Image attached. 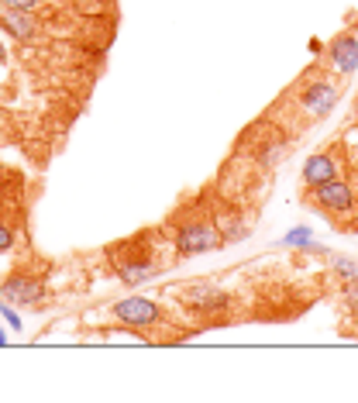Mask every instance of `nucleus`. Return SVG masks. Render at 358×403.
<instances>
[{
	"label": "nucleus",
	"mask_w": 358,
	"mask_h": 403,
	"mask_svg": "<svg viewBox=\"0 0 358 403\" xmlns=\"http://www.w3.org/2000/svg\"><path fill=\"white\" fill-rule=\"evenodd\" d=\"M0 297L7 304H14V307H41L45 287H41L39 276H31V272H11L0 283Z\"/></svg>",
	"instance_id": "4"
},
{
	"label": "nucleus",
	"mask_w": 358,
	"mask_h": 403,
	"mask_svg": "<svg viewBox=\"0 0 358 403\" xmlns=\"http://www.w3.org/2000/svg\"><path fill=\"white\" fill-rule=\"evenodd\" d=\"M0 317H4V324H11L14 331H21V314L14 310V304H7L4 297H0Z\"/></svg>",
	"instance_id": "13"
},
{
	"label": "nucleus",
	"mask_w": 358,
	"mask_h": 403,
	"mask_svg": "<svg viewBox=\"0 0 358 403\" xmlns=\"http://www.w3.org/2000/svg\"><path fill=\"white\" fill-rule=\"evenodd\" d=\"M331 62H334V69H338L341 76H352L358 69V39L355 35H338V39L331 41Z\"/></svg>",
	"instance_id": "9"
},
{
	"label": "nucleus",
	"mask_w": 358,
	"mask_h": 403,
	"mask_svg": "<svg viewBox=\"0 0 358 403\" xmlns=\"http://www.w3.org/2000/svg\"><path fill=\"white\" fill-rule=\"evenodd\" d=\"M331 266H334V272H338L341 279H358V262H355V259L334 255V259H331Z\"/></svg>",
	"instance_id": "12"
},
{
	"label": "nucleus",
	"mask_w": 358,
	"mask_h": 403,
	"mask_svg": "<svg viewBox=\"0 0 358 403\" xmlns=\"http://www.w3.org/2000/svg\"><path fill=\"white\" fill-rule=\"evenodd\" d=\"M111 259H114L118 279L124 283V287H141V283H148V279L159 276V262H155V255L141 249L138 238L121 242L118 249H111Z\"/></svg>",
	"instance_id": "2"
},
{
	"label": "nucleus",
	"mask_w": 358,
	"mask_h": 403,
	"mask_svg": "<svg viewBox=\"0 0 358 403\" xmlns=\"http://www.w3.org/2000/svg\"><path fill=\"white\" fill-rule=\"evenodd\" d=\"M300 176H303V186L314 190V186H320V183H327V179L338 176V162H334V155L331 152H314L307 162H303Z\"/></svg>",
	"instance_id": "8"
},
{
	"label": "nucleus",
	"mask_w": 358,
	"mask_h": 403,
	"mask_svg": "<svg viewBox=\"0 0 358 403\" xmlns=\"http://www.w3.org/2000/svg\"><path fill=\"white\" fill-rule=\"evenodd\" d=\"M227 245L224 234H220L218 221L207 217L203 211L186 214L183 224L173 231V249L179 259H193V255H207V252H220Z\"/></svg>",
	"instance_id": "1"
},
{
	"label": "nucleus",
	"mask_w": 358,
	"mask_h": 403,
	"mask_svg": "<svg viewBox=\"0 0 358 403\" xmlns=\"http://www.w3.org/2000/svg\"><path fill=\"white\" fill-rule=\"evenodd\" d=\"M338 100H341V94L331 79H310V83L300 90V107L310 117H317V121H324V117L331 114V111L338 107Z\"/></svg>",
	"instance_id": "6"
},
{
	"label": "nucleus",
	"mask_w": 358,
	"mask_h": 403,
	"mask_svg": "<svg viewBox=\"0 0 358 403\" xmlns=\"http://www.w3.org/2000/svg\"><path fill=\"white\" fill-rule=\"evenodd\" d=\"M0 24L14 35L18 41H28V39H35V31H39V21L31 18V11H4L0 14Z\"/></svg>",
	"instance_id": "10"
},
{
	"label": "nucleus",
	"mask_w": 358,
	"mask_h": 403,
	"mask_svg": "<svg viewBox=\"0 0 358 403\" xmlns=\"http://www.w3.org/2000/svg\"><path fill=\"white\" fill-rule=\"evenodd\" d=\"M114 317H118L124 327H135V331H148L162 321V310L155 300L148 297H124L114 304Z\"/></svg>",
	"instance_id": "5"
},
{
	"label": "nucleus",
	"mask_w": 358,
	"mask_h": 403,
	"mask_svg": "<svg viewBox=\"0 0 358 403\" xmlns=\"http://www.w3.org/2000/svg\"><path fill=\"white\" fill-rule=\"evenodd\" d=\"M0 345H7V331L4 327H0Z\"/></svg>",
	"instance_id": "17"
},
{
	"label": "nucleus",
	"mask_w": 358,
	"mask_h": 403,
	"mask_svg": "<svg viewBox=\"0 0 358 403\" xmlns=\"http://www.w3.org/2000/svg\"><path fill=\"white\" fill-rule=\"evenodd\" d=\"M14 249V228L0 221V252H11Z\"/></svg>",
	"instance_id": "14"
},
{
	"label": "nucleus",
	"mask_w": 358,
	"mask_h": 403,
	"mask_svg": "<svg viewBox=\"0 0 358 403\" xmlns=\"http://www.w3.org/2000/svg\"><path fill=\"white\" fill-rule=\"evenodd\" d=\"M183 300H186V307L200 310V314H220V310L231 307V293L210 287V283H190V287H183Z\"/></svg>",
	"instance_id": "7"
},
{
	"label": "nucleus",
	"mask_w": 358,
	"mask_h": 403,
	"mask_svg": "<svg viewBox=\"0 0 358 403\" xmlns=\"http://www.w3.org/2000/svg\"><path fill=\"white\" fill-rule=\"evenodd\" d=\"M310 204L324 207L334 217H348V214H355V190H352L348 179L334 176V179H327V183H320V186L310 190Z\"/></svg>",
	"instance_id": "3"
},
{
	"label": "nucleus",
	"mask_w": 358,
	"mask_h": 403,
	"mask_svg": "<svg viewBox=\"0 0 358 403\" xmlns=\"http://www.w3.org/2000/svg\"><path fill=\"white\" fill-rule=\"evenodd\" d=\"M7 62V49H4V41H0V66Z\"/></svg>",
	"instance_id": "16"
},
{
	"label": "nucleus",
	"mask_w": 358,
	"mask_h": 403,
	"mask_svg": "<svg viewBox=\"0 0 358 403\" xmlns=\"http://www.w3.org/2000/svg\"><path fill=\"white\" fill-rule=\"evenodd\" d=\"M4 7H11V11H35L39 7V0H0Z\"/></svg>",
	"instance_id": "15"
},
{
	"label": "nucleus",
	"mask_w": 358,
	"mask_h": 403,
	"mask_svg": "<svg viewBox=\"0 0 358 403\" xmlns=\"http://www.w3.org/2000/svg\"><path fill=\"white\" fill-rule=\"evenodd\" d=\"M282 245H286V249H310V245H314V231L307 228V224L290 228L286 234H282Z\"/></svg>",
	"instance_id": "11"
}]
</instances>
